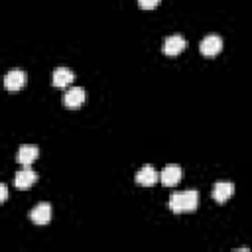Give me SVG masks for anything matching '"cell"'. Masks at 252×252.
<instances>
[{
	"label": "cell",
	"instance_id": "obj_1",
	"mask_svg": "<svg viewBox=\"0 0 252 252\" xmlns=\"http://www.w3.org/2000/svg\"><path fill=\"white\" fill-rule=\"evenodd\" d=\"M199 205V193L195 189L179 191L169 197V211L173 213H191Z\"/></svg>",
	"mask_w": 252,
	"mask_h": 252
},
{
	"label": "cell",
	"instance_id": "obj_2",
	"mask_svg": "<svg viewBox=\"0 0 252 252\" xmlns=\"http://www.w3.org/2000/svg\"><path fill=\"white\" fill-rule=\"evenodd\" d=\"M28 217L33 224H49L51 222V205L49 203H37L28 213Z\"/></svg>",
	"mask_w": 252,
	"mask_h": 252
},
{
	"label": "cell",
	"instance_id": "obj_3",
	"mask_svg": "<svg viewBox=\"0 0 252 252\" xmlns=\"http://www.w3.org/2000/svg\"><path fill=\"white\" fill-rule=\"evenodd\" d=\"M220 49H222V39L219 35H207L199 43V51L205 57H215L217 53H220Z\"/></svg>",
	"mask_w": 252,
	"mask_h": 252
},
{
	"label": "cell",
	"instance_id": "obj_4",
	"mask_svg": "<svg viewBox=\"0 0 252 252\" xmlns=\"http://www.w3.org/2000/svg\"><path fill=\"white\" fill-rule=\"evenodd\" d=\"M159 181L165 187H175L181 181V167L179 165H173V163L165 165L161 169V173H159Z\"/></svg>",
	"mask_w": 252,
	"mask_h": 252
},
{
	"label": "cell",
	"instance_id": "obj_5",
	"mask_svg": "<svg viewBox=\"0 0 252 252\" xmlns=\"http://www.w3.org/2000/svg\"><path fill=\"white\" fill-rule=\"evenodd\" d=\"M211 195H213V199H215L217 203L222 205V203H226V201L234 195V185H232L230 181H219V183L213 185Z\"/></svg>",
	"mask_w": 252,
	"mask_h": 252
},
{
	"label": "cell",
	"instance_id": "obj_6",
	"mask_svg": "<svg viewBox=\"0 0 252 252\" xmlns=\"http://www.w3.org/2000/svg\"><path fill=\"white\" fill-rule=\"evenodd\" d=\"M26 73L22 71V69H12L10 73H6V77H4V87L8 89V91H20L24 85H26Z\"/></svg>",
	"mask_w": 252,
	"mask_h": 252
},
{
	"label": "cell",
	"instance_id": "obj_7",
	"mask_svg": "<svg viewBox=\"0 0 252 252\" xmlns=\"http://www.w3.org/2000/svg\"><path fill=\"white\" fill-rule=\"evenodd\" d=\"M134 181H136L138 185H142V187H152V185H156V181H158V171H156L152 165H144L142 169L136 171Z\"/></svg>",
	"mask_w": 252,
	"mask_h": 252
},
{
	"label": "cell",
	"instance_id": "obj_8",
	"mask_svg": "<svg viewBox=\"0 0 252 252\" xmlns=\"http://www.w3.org/2000/svg\"><path fill=\"white\" fill-rule=\"evenodd\" d=\"M39 156V148L37 146H32V144H24L20 146L18 150V161L24 165V167H30Z\"/></svg>",
	"mask_w": 252,
	"mask_h": 252
},
{
	"label": "cell",
	"instance_id": "obj_9",
	"mask_svg": "<svg viewBox=\"0 0 252 252\" xmlns=\"http://www.w3.org/2000/svg\"><path fill=\"white\" fill-rule=\"evenodd\" d=\"M85 102V89L81 87H73L63 94V104L67 108H79Z\"/></svg>",
	"mask_w": 252,
	"mask_h": 252
},
{
	"label": "cell",
	"instance_id": "obj_10",
	"mask_svg": "<svg viewBox=\"0 0 252 252\" xmlns=\"http://www.w3.org/2000/svg\"><path fill=\"white\" fill-rule=\"evenodd\" d=\"M37 181V173L33 171V169H22V171H16V175H14V185H16V189H28V187H32L33 183Z\"/></svg>",
	"mask_w": 252,
	"mask_h": 252
},
{
	"label": "cell",
	"instance_id": "obj_11",
	"mask_svg": "<svg viewBox=\"0 0 252 252\" xmlns=\"http://www.w3.org/2000/svg\"><path fill=\"white\" fill-rule=\"evenodd\" d=\"M183 49H185V39L181 35H169V37H165L163 47H161V51L165 55H179Z\"/></svg>",
	"mask_w": 252,
	"mask_h": 252
},
{
	"label": "cell",
	"instance_id": "obj_12",
	"mask_svg": "<svg viewBox=\"0 0 252 252\" xmlns=\"http://www.w3.org/2000/svg\"><path fill=\"white\" fill-rule=\"evenodd\" d=\"M73 79H75V73H73L71 69H67V67H57V69L53 71L51 83H53V87H67V85L73 83Z\"/></svg>",
	"mask_w": 252,
	"mask_h": 252
},
{
	"label": "cell",
	"instance_id": "obj_13",
	"mask_svg": "<svg viewBox=\"0 0 252 252\" xmlns=\"http://www.w3.org/2000/svg\"><path fill=\"white\" fill-rule=\"evenodd\" d=\"M161 0H138V6L142 10H154L156 6H159Z\"/></svg>",
	"mask_w": 252,
	"mask_h": 252
},
{
	"label": "cell",
	"instance_id": "obj_14",
	"mask_svg": "<svg viewBox=\"0 0 252 252\" xmlns=\"http://www.w3.org/2000/svg\"><path fill=\"white\" fill-rule=\"evenodd\" d=\"M0 199H2V203H4L6 199H8V187H6L4 183L0 185Z\"/></svg>",
	"mask_w": 252,
	"mask_h": 252
}]
</instances>
